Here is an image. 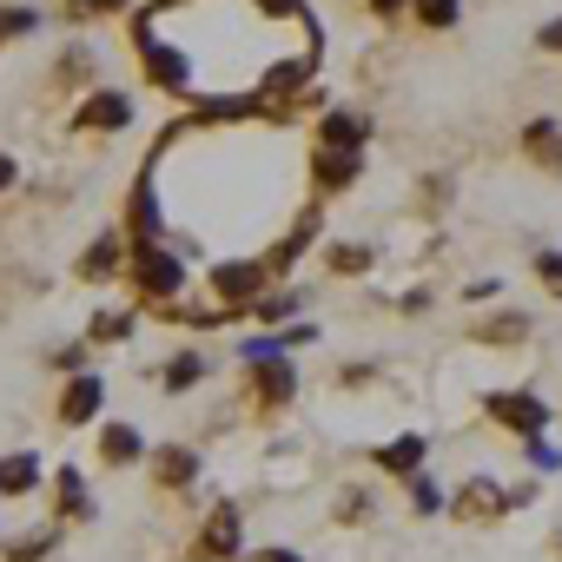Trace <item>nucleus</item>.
Masks as SVG:
<instances>
[{"instance_id":"f8f14e48","label":"nucleus","mask_w":562,"mask_h":562,"mask_svg":"<svg viewBox=\"0 0 562 562\" xmlns=\"http://www.w3.org/2000/svg\"><path fill=\"white\" fill-rule=\"evenodd\" d=\"M522 153L542 159L549 172H562V126H555V120H529V126H522Z\"/></svg>"},{"instance_id":"393cba45","label":"nucleus","mask_w":562,"mask_h":562,"mask_svg":"<svg viewBox=\"0 0 562 562\" xmlns=\"http://www.w3.org/2000/svg\"><path fill=\"white\" fill-rule=\"evenodd\" d=\"M529 463H536V470H555V463H562V457H555V450H549V443H542V437H529Z\"/></svg>"},{"instance_id":"7ed1b4c3","label":"nucleus","mask_w":562,"mask_h":562,"mask_svg":"<svg viewBox=\"0 0 562 562\" xmlns=\"http://www.w3.org/2000/svg\"><path fill=\"white\" fill-rule=\"evenodd\" d=\"M258 285H265V265H251V258H238V265H218V271H212V292H218L225 305H251V299H258Z\"/></svg>"},{"instance_id":"a211bd4d","label":"nucleus","mask_w":562,"mask_h":562,"mask_svg":"<svg viewBox=\"0 0 562 562\" xmlns=\"http://www.w3.org/2000/svg\"><path fill=\"white\" fill-rule=\"evenodd\" d=\"M120 265V238H100L93 251H80V278H113Z\"/></svg>"},{"instance_id":"9b49d317","label":"nucleus","mask_w":562,"mask_h":562,"mask_svg":"<svg viewBox=\"0 0 562 562\" xmlns=\"http://www.w3.org/2000/svg\"><path fill=\"white\" fill-rule=\"evenodd\" d=\"M27 490H41V457L34 450L0 457V496H27Z\"/></svg>"},{"instance_id":"2eb2a0df","label":"nucleus","mask_w":562,"mask_h":562,"mask_svg":"<svg viewBox=\"0 0 562 562\" xmlns=\"http://www.w3.org/2000/svg\"><path fill=\"white\" fill-rule=\"evenodd\" d=\"M54 490H60V516H67V522H87V516H93V503H87V476H80L74 463H60Z\"/></svg>"},{"instance_id":"a878e982","label":"nucleus","mask_w":562,"mask_h":562,"mask_svg":"<svg viewBox=\"0 0 562 562\" xmlns=\"http://www.w3.org/2000/svg\"><path fill=\"white\" fill-rule=\"evenodd\" d=\"M437 503H443V496H437V483H424V476H417V516H437Z\"/></svg>"},{"instance_id":"b1692460","label":"nucleus","mask_w":562,"mask_h":562,"mask_svg":"<svg viewBox=\"0 0 562 562\" xmlns=\"http://www.w3.org/2000/svg\"><path fill=\"white\" fill-rule=\"evenodd\" d=\"M331 265H338V271H364V265H371V251H364V245H358V251H331Z\"/></svg>"},{"instance_id":"bb28decb","label":"nucleus","mask_w":562,"mask_h":562,"mask_svg":"<svg viewBox=\"0 0 562 562\" xmlns=\"http://www.w3.org/2000/svg\"><path fill=\"white\" fill-rule=\"evenodd\" d=\"M126 0H74V14H120Z\"/></svg>"},{"instance_id":"9d476101","label":"nucleus","mask_w":562,"mask_h":562,"mask_svg":"<svg viewBox=\"0 0 562 562\" xmlns=\"http://www.w3.org/2000/svg\"><path fill=\"white\" fill-rule=\"evenodd\" d=\"M364 113H325V126H318V146H338V153H364Z\"/></svg>"},{"instance_id":"4468645a","label":"nucleus","mask_w":562,"mask_h":562,"mask_svg":"<svg viewBox=\"0 0 562 562\" xmlns=\"http://www.w3.org/2000/svg\"><path fill=\"white\" fill-rule=\"evenodd\" d=\"M424 450H430V443L411 430V437H391V443L378 450V463H384L391 476H417V470H424Z\"/></svg>"},{"instance_id":"f3484780","label":"nucleus","mask_w":562,"mask_h":562,"mask_svg":"<svg viewBox=\"0 0 562 562\" xmlns=\"http://www.w3.org/2000/svg\"><path fill=\"white\" fill-rule=\"evenodd\" d=\"M411 14H417L424 34H450L457 14H463V0H411Z\"/></svg>"},{"instance_id":"20e7f679","label":"nucleus","mask_w":562,"mask_h":562,"mask_svg":"<svg viewBox=\"0 0 562 562\" xmlns=\"http://www.w3.org/2000/svg\"><path fill=\"white\" fill-rule=\"evenodd\" d=\"M292 384H299V378H292V364H285V358H258V364H251V397H258L265 411L292 404Z\"/></svg>"},{"instance_id":"1a4fd4ad","label":"nucleus","mask_w":562,"mask_h":562,"mask_svg":"<svg viewBox=\"0 0 562 562\" xmlns=\"http://www.w3.org/2000/svg\"><path fill=\"white\" fill-rule=\"evenodd\" d=\"M312 179H318L325 192H345V186L358 179V153H338V146H318V153H312Z\"/></svg>"},{"instance_id":"39448f33","label":"nucleus","mask_w":562,"mask_h":562,"mask_svg":"<svg viewBox=\"0 0 562 562\" xmlns=\"http://www.w3.org/2000/svg\"><path fill=\"white\" fill-rule=\"evenodd\" d=\"M516 496L509 490H496V483H483V476H470L463 490H457V516H470V522H490V516H503Z\"/></svg>"},{"instance_id":"2f4dec72","label":"nucleus","mask_w":562,"mask_h":562,"mask_svg":"<svg viewBox=\"0 0 562 562\" xmlns=\"http://www.w3.org/2000/svg\"><path fill=\"white\" fill-rule=\"evenodd\" d=\"M8 186H14V159H8V153H0V192H8Z\"/></svg>"},{"instance_id":"6ab92c4d","label":"nucleus","mask_w":562,"mask_h":562,"mask_svg":"<svg viewBox=\"0 0 562 562\" xmlns=\"http://www.w3.org/2000/svg\"><path fill=\"white\" fill-rule=\"evenodd\" d=\"M199 378H205L199 351H186V358H172V364H166V391H186V384H199Z\"/></svg>"},{"instance_id":"c85d7f7f","label":"nucleus","mask_w":562,"mask_h":562,"mask_svg":"<svg viewBox=\"0 0 562 562\" xmlns=\"http://www.w3.org/2000/svg\"><path fill=\"white\" fill-rule=\"evenodd\" d=\"M542 47H549V54H562V21H549V27H542Z\"/></svg>"},{"instance_id":"c756f323","label":"nucleus","mask_w":562,"mask_h":562,"mask_svg":"<svg viewBox=\"0 0 562 562\" xmlns=\"http://www.w3.org/2000/svg\"><path fill=\"white\" fill-rule=\"evenodd\" d=\"M251 562H299V555H292V549H258Z\"/></svg>"},{"instance_id":"0eeeda50","label":"nucleus","mask_w":562,"mask_h":562,"mask_svg":"<svg viewBox=\"0 0 562 562\" xmlns=\"http://www.w3.org/2000/svg\"><path fill=\"white\" fill-rule=\"evenodd\" d=\"M126 120H133V100H126V93H93V100L80 106V126H87V133H120Z\"/></svg>"},{"instance_id":"423d86ee","label":"nucleus","mask_w":562,"mask_h":562,"mask_svg":"<svg viewBox=\"0 0 562 562\" xmlns=\"http://www.w3.org/2000/svg\"><path fill=\"white\" fill-rule=\"evenodd\" d=\"M238 555V509H212V522L199 529V562H232Z\"/></svg>"},{"instance_id":"f03ea898","label":"nucleus","mask_w":562,"mask_h":562,"mask_svg":"<svg viewBox=\"0 0 562 562\" xmlns=\"http://www.w3.org/2000/svg\"><path fill=\"white\" fill-rule=\"evenodd\" d=\"M490 417L509 424V430H522V437H536V430L549 424V404L529 397V391H496V397H490Z\"/></svg>"},{"instance_id":"ddd939ff","label":"nucleus","mask_w":562,"mask_h":562,"mask_svg":"<svg viewBox=\"0 0 562 562\" xmlns=\"http://www.w3.org/2000/svg\"><path fill=\"white\" fill-rule=\"evenodd\" d=\"M100 457H106L113 470H126V463H139V457H146V443H139V430H133V424H106V430H100Z\"/></svg>"},{"instance_id":"412c9836","label":"nucleus","mask_w":562,"mask_h":562,"mask_svg":"<svg viewBox=\"0 0 562 562\" xmlns=\"http://www.w3.org/2000/svg\"><path fill=\"white\" fill-rule=\"evenodd\" d=\"M41 27V14L34 8H14V14H0V41H14V34H34Z\"/></svg>"},{"instance_id":"cd10ccee","label":"nucleus","mask_w":562,"mask_h":562,"mask_svg":"<svg viewBox=\"0 0 562 562\" xmlns=\"http://www.w3.org/2000/svg\"><path fill=\"white\" fill-rule=\"evenodd\" d=\"M258 8H265V14H299L305 0H258Z\"/></svg>"},{"instance_id":"4be33fe9","label":"nucleus","mask_w":562,"mask_h":562,"mask_svg":"<svg viewBox=\"0 0 562 562\" xmlns=\"http://www.w3.org/2000/svg\"><path fill=\"white\" fill-rule=\"evenodd\" d=\"M529 331V318H496V325H483V338H496V345H509V338H522Z\"/></svg>"},{"instance_id":"5701e85b","label":"nucleus","mask_w":562,"mask_h":562,"mask_svg":"<svg viewBox=\"0 0 562 562\" xmlns=\"http://www.w3.org/2000/svg\"><path fill=\"white\" fill-rule=\"evenodd\" d=\"M47 549H54V536H27V542H21V549H14V562H41V555H47Z\"/></svg>"},{"instance_id":"6e6552de","label":"nucleus","mask_w":562,"mask_h":562,"mask_svg":"<svg viewBox=\"0 0 562 562\" xmlns=\"http://www.w3.org/2000/svg\"><path fill=\"white\" fill-rule=\"evenodd\" d=\"M100 404H106V384H100V378H74L67 397H60V424H93Z\"/></svg>"},{"instance_id":"f257e3e1","label":"nucleus","mask_w":562,"mask_h":562,"mask_svg":"<svg viewBox=\"0 0 562 562\" xmlns=\"http://www.w3.org/2000/svg\"><path fill=\"white\" fill-rule=\"evenodd\" d=\"M133 278H139L146 299H179V292H186V265H179L166 245H153V238L133 245Z\"/></svg>"},{"instance_id":"7c9ffc66","label":"nucleus","mask_w":562,"mask_h":562,"mask_svg":"<svg viewBox=\"0 0 562 562\" xmlns=\"http://www.w3.org/2000/svg\"><path fill=\"white\" fill-rule=\"evenodd\" d=\"M371 8H378V14L391 21V14H404V8H411V0H371Z\"/></svg>"},{"instance_id":"aec40b11","label":"nucleus","mask_w":562,"mask_h":562,"mask_svg":"<svg viewBox=\"0 0 562 562\" xmlns=\"http://www.w3.org/2000/svg\"><path fill=\"white\" fill-rule=\"evenodd\" d=\"M251 312L278 325V318H292V312H299V299H292V292H271V299H251Z\"/></svg>"},{"instance_id":"dca6fc26","label":"nucleus","mask_w":562,"mask_h":562,"mask_svg":"<svg viewBox=\"0 0 562 562\" xmlns=\"http://www.w3.org/2000/svg\"><path fill=\"white\" fill-rule=\"evenodd\" d=\"M153 476H159L166 490H179V483H192V476H199V457H192V450H179V443H166V450L153 457Z\"/></svg>"}]
</instances>
